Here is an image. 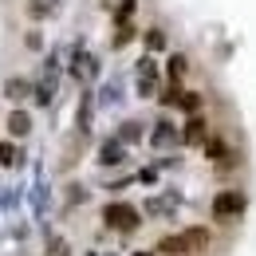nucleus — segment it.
Returning a JSON list of instances; mask_svg holds the SVG:
<instances>
[{"instance_id": "obj_8", "label": "nucleus", "mask_w": 256, "mask_h": 256, "mask_svg": "<svg viewBox=\"0 0 256 256\" xmlns=\"http://www.w3.org/2000/svg\"><path fill=\"white\" fill-rule=\"evenodd\" d=\"M20 162V150L12 142H0V166H16Z\"/></svg>"}, {"instance_id": "obj_11", "label": "nucleus", "mask_w": 256, "mask_h": 256, "mask_svg": "<svg viewBox=\"0 0 256 256\" xmlns=\"http://www.w3.org/2000/svg\"><path fill=\"white\" fill-rule=\"evenodd\" d=\"M186 75V56H174L170 60V79H182Z\"/></svg>"}, {"instance_id": "obj_13", "label": "nucleus", "mask_w": 256, "mask_h": 256, "mask_svg": "<svg viewBox=\"0 0 256 256\" xmlns=\"http://www.w3.org/2000/svg\"><path fill=\"white\" fill-rule=\"evenodd\" d=\"M130 12H134V0H122V8H118V20H126Z\"/></svg>"}, {"instance_id": "obj_3", "label": "nucleus", "mask_w": 256, "mask_h": 256, "mask_svg": "<svg viewBox=\"0 0 256 256\" xmlns=\"http://www.w3.org/2000/svg\"><path fill=\"white\" fill-rule=\"evenodd\" d=\"M182 248L190 256L205 252V248H209V232H205V228H186V232H182Z\"/></svg>"}, {"instance_id": "obj_2", "label": "nucleus", "mask_w": 256, "mask_h": 256, "mask_svg": "<svg viewBox=\"0 0 256 256\" xmlns=\"http://www.w3.org/2000/svg\"><path fill=\"white\" fill-rule=\"evenodd\" d=\"M102 221L110 224V228H118V232H130V228H138L142 213H138L134 205H106V209H102Z\"/></svg>"}, {"instance_id": "obj_5", "label": "nucleus", "mask_w": 256, "mask_h": 256, "mask_svg": "<svg viewBox=\"0 0 256 256\" xmlns=\"http://www.w3.org/2000/svg\"><path fill=\"white\" fill-rule=\"evenodd\" d=\"M8 130H12L16 138H24V134L32 130V118H28L24 110H12V114H8Z\"/></svg>"}, {"instance_id": "obj_6", "label": "nucleus", "mask_w": 256, "mask_h": 256, "mask_svg": "<svg viewBox=\"0 0 256 256\" xmlns=\"http://www.w3.org/2000/svg\"><path fill=\"white\" fill-rule=\"evenodd\" d=\"M98 162H102V166H114V162H122V150H118L114 142H106V146L98 150Z\"/></svg>"}, {"instance_id": "obj_1", "label": "nucleus", "mask_w": 256, "mask_h": 256, "mask_svg": "<svg viewBox=\"0 0 256 256\" xmlns=\"http://www.w3.org/2000/svg\"><path fill=\"white\" fill-rule=\"evenodd\" d=\"M240 209H244V197L236 190H221L213 197V221H236Z\"/></svg>"}, {"instance_id": "obj_7", "label": "nucleus", "mask_w": 256, "mask_h": 256, "mask_svg": "<svg viewBox=\"0 0 256 256\" xmlns=\"http://www.w3.org/2000/svg\"><path fill=\"white\" fill-rule=\"evenodd\" d=\"M158 252L162 256H182L186 252V248H182V236H166V240L158 244Z\"/></svg>"}, {"instance_id": "obj_4", "label": "nucleus", "mask_w": 256, "mask_h": 256, "mask_svg": "<svg viewBox=\"0 0 256 256\" xmlns=\"http://www.w3.org/2000/svg\"><path fill=\"white\" fill-rule=\"evenodd\" d=\"M186 142H190V146H205V142H209V122H205V118H190V122H186Z\"/></svg>"}, {"instance_id": "obj_10", "label": "nucleus", "mask_w": 256, "mask_h": 256, "mask_svg": "<svg viewBox=\"0 0 256 256\" xmlns=\"http://www.w3.org/2000/svg\"><path fill=\"white\" fill-rule=\"evenodd\" d=\"M178 106H186V110H197V106H201V95H197V91H182V102H178Z\"/></svg>"}, {"instance_id": "obj_14", "label": "nucleus", "mask_w": 256, "mask_h": 256, "mask_svg": "<svg viewBox=\"0 0 256 256\" xmlns=\"http://www.w3.org/2000/svg\"><path fill=\"white\" fill-rule=\"evenodd\" d=\"M138 256H150V252H138Z\"/></svg>"}, {"instance_id": "obj_9", "label": "nucleus", "mask_w": 256, "mask_h": 256, "mask_svg": "<svg viewBox=\"0 0 256 256\" xmlns=\"http://www.w3.org/2000/svg\"><path fill=\"white\" fill-rule=\"evenodd\" d=\"M24 95H28V83H24V79H12V83H8V98L16 102V98H24Z\"/></svg>"}, {"instance_id": "obj_12", "label": "nucleus", "mask_w": 256, "mask_h": 256, "mask_svg": "<svg viewBox=\"0 0 256 256\" xmlns=\"http://www.w3.org/2000/svg\"><path fill=\"white\" fill-rule=\"evenodd\" d=\"M48 256H67V240H64V236H52V244H48Z\"/></svg>"}]
</instances>
